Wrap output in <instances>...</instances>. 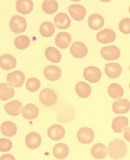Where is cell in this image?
Listing matches in <instances>:
<instances>
[{"label": "cell", "mask_w": 130, "mask_h": 160, "mask_svg": "<svg viewBox=\"0 0 130 160\" xmlns=\"http://www.w3.org/2000/svg\"><path fill=\"white\" fill-rule=\"evenodd\" d=\"M129 71H130V66H129Z\"/></svg>", "instance_id": "cell-41"}, {"label": "cell", "mask_w": 130, "mask_h": 160, "mask_svg": "<svg viewBox=\"0 0 130 160\" xmlns=\"http://www.w3.org/2000/svg\"><path fill=\"white\" fill-rule=\"evenodd\" d=\"M100 53L103 59L107 61L116 60L119 59L120 56V49L115 45L104 47L101 49Z\"/></svg>", "instance_id": "cell-6"}, {"label": "cell", "mask_w": 130, "mask_h": 160, "mask_svg": "<svg viewBox=\"0 0 130 160\" xmlns=\"http://www.w3.org/2000/svg\"><path fill=\"white\" fill-rule=\"evenodd\" d=\"M77 140L82 144H89L94 138V132L89 127H82L77 133Z\"/></svg>", "instance_id": "cell-7"}, {"label": "cell", "mask_w": 130, "mask_h": 160, "mask_svg": "<svg viewBox=\"0 0 130 160\" xmlns=\"http://www.w3.org/2000/svg\"><path fill=\"white\" fill-rule=\"evenodd\" d=\"M116 38V34L114 30L105 28L99 31L96 34V39L100 43L107 44L114 42Z\"/></svg>", "instance_id": "cell-11"}, {"label": "cell", "mask_w": 130, "mask_h": 160, "mask_svg": "<svg viewBox=\"0 0 130 160\" xmlns=\"http://www.w3.org/2000/svg\"><path fill=\"white\" fill-rule=\"evenodd\" d=\"M41 86L40 81H39L37 78L32 77L27 79L26 83V87L27 90H29L30 92H36L37 91Z\"/></svg>", "instance_id": "cell-34"}, {"label": "cell", "mask_w": 130, "mask_h": 160, "mask_svg": "<svg viewBox=\"0 0 130 160\" xmlns=\"http://www.w3.org/2000/svg\"><path fill=\"white\" fill-rule=\"evenodd\" d=\"M65 134L64 128L59 124H54L49 127L47 131V135L49 138L55 141L61 140L65 136Z\"/></svg>", "instance_id": "cell-10"}, {"label": "cell", "mask_w": 130, "mask_h": 160, "mask_svg": "<svg viewBox=\"0 0 130 160\" xmlns=\"http://www.w3.org/2000/svg\"><path fill=\"white\" fill-rule=\"evenodd\" d=\"M45 54L46 59L51 62L58 63L61 60V54L54 47H49L46 48L45 51Z\"/></svg>", "instance_id": "cell-29"}, {"label": "cell", "mask_w": 130, "mask_h": 160, "mask_svg": "<svg viewBox=\"0 0 130 160\" xmlns=\"http://www.w3.org/2000/svg\"><path fill=\"white\" fill-rule=\"evenodd\" d=\"M12 148V142L8 138L0 139V150L2 152H8Z\"/></svg>", "instance_id": "cell-36"}, {"label": "cell", "mask_w": 130, "mask_h": 160, "mask_svg": "<svg viewBox=\"0 0 130 160\" xmlns=\"http://www.w3.org/2000/svg\"><path fill=\"white\" fill-rule=\"evenodd\" d=\"M105 73L110 78H117L121 75L122 67L118 63H108L105 66Z\"/></svg>", "instance_id": "cell-18"}, {"label": "cell", "mask_w": 130, "mask_h": 160, "mask_svg": "<svg viewBox=\"0 0 130 160\" xmlns=\"http://www.w3.org/2000/svg\"><path fill=\"white\" fill-rule=\"evenodd\" d=\"M68 12L75 21H79L85 18L87 12L85 8L81 4H72L68 7Z\"/></svg>", "instance_id": "cell-9"}, {"label": "cell", "mask_w": 130, "mask_h": 160, "mask_svg": "<svg viewBox=\"0 0 130 160\" xmlns=\"http://www.w3.org/2000/svg\"><path fill=\"white\" fill-rule=\"evenodd\" d=\"M0 160H16L15 157H13L12 154H3L0 157Z\"/></svg>", "instance_id": "cell-37"}, {"label": "cell", "mask_w": 130, "mask_h": 160, "mask_svg": "<svg viewBox=\"0 0 130 160\" xmlns=\"http://www.w3.org/2000/svg\"><path fill=\"white\" fill-rule=\"evenodd\" d=\"M54 22L57 28L60 30L67 29L71 24V20L65 13H59L55 16Z\"/></svg>", "instance_id": "cell-15"}, {"label": "cell", "mask_w": 130, "mask_h": 160, "mask_svg": "<svg viewBox=\"0 0 130 160\" xmlns=\"http://www.w3.org/2000/svg\"><path fill=\"white\" fill-rule=\"evenodd\" d=\"M9 27L14 33H21L26 31L27 28V22L21 16H13L9 21Z\"/></svg>", "instance_id": "cell-3"}, {"label": "cell", "mask_w": 130, "mask_h": 160, "mask_svg": "<svg viewBox=\"0 0 130 160\" xmlns=\"http://www.w3.org/2000/svg\"><path fill=\"white\" fill-rule=\"evenodd\" d=\"M2 133L5 136L12 137L16 135L17 132V127L16 124L10 121H5L1 124L0 127Z\"/></svg>", "instance_id": "cell-26"}, {"label": "cell", "mask_w": 130, "mask_h": 160, "mask_svg": "<svg viewBox=\"0 0 130 160\" xmlns=\"http://www.w3.org/2000/svg\"><path fill=\"white\" fill-rule=\"evenodd\" d=\"M61 70L60 68L54 65H49L44 69V76L50 81H56L61 76Z\"/></svg>", "instance_id": "cell-12"}, {"label": "cell", "mask_w": 130, "mask_h": 160, "mask_svg": "<svg viewBox=\"0 0 130 160\" xmlns=\"http://www.w3.org/2000/svg\"><path fill=\"white\" fill-rule=\"evenodd\" d=\"M39 100L41 104L46 107L54 105L58 100L56 93L50 88H45L41 90L39 95Z\"/></svg>", "instance_id": "cell-2"}, {"label": "cell", "mask_w": 130, "mask_h": 160, "mask_svg": "<svg viewBox=\"0 0 130 160\" xmlns=\"http://www.w3.org/2000/svg\"><path fill=\"white\" fill-rule=\"evenodd\" d=\"M108 149L109 156L113 160L123 159L126 156L127 151H128L125 142L120 138L112 140L108 143Z\"/></svg>", "instance_id": "cell-1"}, {"label": "cell", "mask_w": 130, "mask_h": 160, "mask_svg": "<svg viewBox=\"0 0 130 160\" xmlns=\"http://www.w3.org/2000/svg\"><path fill=\"white\" fill-rule=\"evenodd\" d=\"M53 154L58 159L66 158L69 154L68 146L63 142L58 143L53 148Z\"/></svg>", "instance_id": "cell-25"}, {"label": "cell", "mask_w": 130, "mask_h": 160, "mask_svg": "<svg viewBox=\"0 0 130 160\" xmlns=\"http://www.w3.org/2000/svg\"><path fill=\"white\" fill-rule=\"evenodd\" d=\"M70 52L75 58L82 59L87 54V48L84 43L79 41L74 42L70 48Z\"/></svg>", "instance_id": "cell-8"}, {"label": "cell", "mask_w": 130, "mask_h": 160, "mask_svg": "<svg viewBox=\"0 0 130 160\" xmlns=\"http://www.w3.org/2000/svg\"><path fill=\"white\" fill-rule=\"evenodd\" d=\"M119 30L124 34L130 33V18H124L122 19L119 23Z\"/></svg>", "instance_id": "cell-35"}, {"label": "cell", "mask_w": 130, "mask_h": 160, "mask_svg": "<svg viewBox=\"0 0 130 160\" xmlns=\"http://www.w3.org/2000/svg\"><path fill=\"white\" fill-rule=\"evenodd\" d=\"M124 138L127 141L130 142V127H127L124 131Z\"/></svg>", "instance_id": "cell-38"}, {"label": "cell", "mask_w": 130, "mask_h": 160, "mask_svg": "<svg viewBox=\"0 0 130 160\" xmlns=\"http://www.w3.org/2000/svg\"><path fill=\"white\" fill-rule=\"evenodd\" d=\"M129 13H130V6H129Z\"/></svg>", "instance_id": "cell-39"}, {"label": "cell", "mask_w": 130, "mask_h": 160, "mask_svg": "<svg viewBox=\"0 0 130 160\" xmlns=\"http://www.w3.org/2000/svg\"><path fill=\"white\" fill-rule=\"evenodd\" d=\"M16 10L18 13L26 15L32 12L33 9V2L30 0H18L16 3Z\"/></svg>", "instance_id": "cell-24"}, {"label": "cell", "mask_w": 130, "mask_h": 160, "mask_svg": "<svg viewBox=\"0 0 130 160\" xmlns=\"http://www.w3.org/2000/svg\"><path fill=\"white\" fill-rule=\"evenodd\" d=\"M83 76L86 81H89L92 83H95L100 81L102 73L101 70L94 66H91L84 68Z\"/></svg>", "instance_id": "cell-5"}, {"label": "cell", "mask_w": 130, "mask_h": 160, "mask_svg": "<svg viewBox=\"0 0 130 160\" xmlns=\"http://www.w3.org/2000/svg\"><path fill=\"white\" fill-rule=\"evenodd\" d=\"M129 124L128 118L125 117H118L113 120L111 127L115 133H120L127 128Z\"/></svg>", "instance_id": "cell-16"}, {"label": "cell", "mask_w": 130, "mask_h": 160, "mask_svg": "<svg viewBox=\"0 0 130 160\" xmlns=\"http://www.w3.org/2000/svg\"><path fill=\"white\" fill-rule=\"evenodd\" d=\"M112 109L117 114H124L130 109V102L127 99H120L114 102L112 105Z\"/></svg>", "instance_id": "cell-13"}, {"label": "cell", "mask_w": 130, "mask_h": 160, "mask_svg": "<svg viewBox=\"0 0 130 160\" xmlns=\"http://www.w3.org/2000/svg\"><path fill=\"white\" fill-rule=\"evenodd\" d=\"M41 139L40 134L36 132H30L26 137V144L27 147L31 150L38 148L41 145Z\"/></svg>", "instance_id": "cell-20"}, {"label": "cell", "mask_w": 130, "mask_h": 160, "mask_svg": "<svg viewBox=\"0 0 130 160\" xmlns=\"http://www.w3.org/2000/svg\"><path fill=\"white\" fill-rule=\"evenodd\" d=\"M42 9L47 14H53L57 12L59 9V4L54 0H45L42 3Z\"/></svg>", "instance_id": "cell-32"}, {"label": "cell", "mask_w": 130, "mask_h": 160, "mask_svg": "<svg viewBox=\"0 0 130 160\" xmlns=\"http://www.w3.org/2000/svg\"><path fill=\"white\" fill-rule=\"evenodd\" d=\"M129 89H130V82H129Z\"/></svg>", "instance_id": "cell-40"}, {"label": "cell", "mask_w": 130, "mask_h": 160, "mask_svg": "<svg viewBox=\"0 0 130 160\" xmlns=\"http://www.w3.org/2000/svg\"><path fill=\"white\" fill-rule=\"evenodd\" d=\"M15 94V90L12 87H10L6 82H1L0 84V99L6 101L12 98Z\"/></svg>", "instance_id": "cell-28"}, {"label": "cell", "mask_w": 130, "mask_h": 160, "mask_svg": "<svg viewBox=\"0 0 130 160\" xmlns=\"http://www.w3.org/2000/svg\"><path fill=\"white\" fill-rule=\"evenodd\" d=\"M16 66V60L12 55L3 54L0 57V67L3 70L13 69Z\"/></svg>", "instance_id": "cell-23"}, {"label": "cell", "mask_w": 130, "mask_h": 160, "mask_svg": "<svg viewBox=\"0 0 130 160\" xmlns=\"http://www.w3.org/2000/svg\"><path fill=\"white\" fill-rule=\"evenodd\" d=\"M40 33L45 38L51 37L55 32L54 25L49 21H46L41 23L40 26Z\"/></svg>", "instance_id": "cell-31"}, {"label": "cell", "mask_w": 130, "mask_h": 160, "mask_svg": "<svg viewBox=\"0 0 130 160\" xmlns=\"http://www.w3.org/2000/svg\"><path fill=\"white\" fill-rule=\"evenodd\" d=\"M25 79L24 73L21 71L16 70L9 73L7 76V81L11 87L19 88L23 85Z\"/></svg>", "instance_id": "cell-4"}, {"label": "cell", "mask_w": 130, "mask_h": 160, "mask_svg": "<svg viewBox=\"0 0 130 160\" xmlns=\"http://www.w3.org/2000/svg\"><path fill=\"white\" fill-rule=\"evenodd\" d=\"M39 108L34 104H27L21 110L23 117L27 120H32L37 118L39 115Z\"/></svg>", "instance_id": "cell-14"}, {"label": "cell", "mask_w": 130, "mask_h": 160, "mask_svg": "<svg viewBox=\"0 0 130 160\" xmlns=\"http://www.w3.org/2000/svg\"><path fill=\"white\" fill-rule=\"evenodd\" d=\"M70 35L67 32H60L55 38V43L58 48L60 49L68 48L71 42Z\"/></svg>", "instance_id": "cell-17"}, {"label": "cell", "mask_w": 130, "mask_h": 160, "mask_svg": "<svg viewBox=\"0 0 130 160\" xmlns=\"http://www.w3.org/2000/svg\"><path fill=\"white\" fill-rule=\"evenodd\" d=\"M108 149L103 143H96L91 149V154L96 159H103L107 156Z\"/></svg>", "instance_id": "cell-19"}, {"label": "cell", "mask_w": 130, "mask_h": 160, "mask_svg": "<svg viewBox=\"0 0 130 160\" xmlns=\"http://www.w3.org/2000/svg\"><path fill=\"white\" fill-rule=\"evenodd\" d=\"M75 91L77 95L81 98H87L92 92V88L90 85L84 81L77 82L75 85Z\"/></svg>", "instance_id": "cell-27"}, {"label": "cell", "mask_w": 130, "mask_h": 160, "mask_svg": "<svg viewBox=\"0 0 130 160\" xmlns=\"http://www.w3.org/2000/svg\"><path fill=\"white\" fill-rule=\"evenodd\" d=\"M30 38L24 35H18L14 40L15 47L18 49H21V50L28 48V46L30 45Z\"/></svg>", "instance_id": "cell-33"}, {"label": "cell", "mask_w": 130, "mask_h": 160, "mask_svg": "<svg viewBox=\"0 0 130 160\" xmlns=\"http://www.w3.org/2000/svg\"><path fill=\"white\" fill-rule=\"evenodd\" d=\"M108 92L110 97L113 99L120 100L124 95V90L120 85L118 83L110 84L108 88Z\"/></svg>", "instance_id": "cell-30"}, {"label": "cell", "mask_w": 130, "mask_h": 160, "mask_svg": "<svg viewBox=\"0 0 130 160\" xmlns=\"http://www.w3.org/2000/svg\"><path fill=\"white\" fill-rule=\"evenodd\" d=\"M104 25L103 16L98 13H93L88 18V26L93 30L101 29Z\"/></svg>", "instance_id": "cell-22"}, {"label": "cell", "mask_w": 130, "mask_h": 160, "mask_svg": "<svg viewBox=\"0 0 130 160\" xmlns=\"http://www.w3.org/2000/svg\"><path fill=\"white\" fill-rule=\"evenodd\" d=\"M22 103L18 100H12L4 106V109L8 114L16 117L18 116L22 110Z\"/></svg>", "instance_id": "cell-21"}]
</instances>
